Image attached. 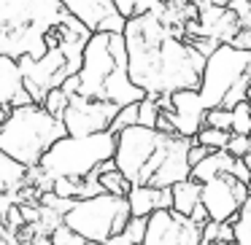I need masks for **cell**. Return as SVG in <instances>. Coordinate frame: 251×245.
I'll return each instance as SVG.
<instances>
[{
    "instance_id": "cell-29",
    "label": "cell",
    "mask_w": 251,
    "mask_h": 245,
    "mask_svg": "<svg viewBox=\"0 0 251 245\" xmlns=\"http://www.w3.org/2000/svg\"><path fill=\"white\" fill-rule=\"evenodd\" d=\"M146 226H149V218H130V223L125 226V234L132 240V243L143 245V237H146Z\"/></svg>"
},
{
    "instance_id": "cell-33",
    "label": "cell",
    "mask_w": 251,
    "mask_h": 245,
    "mask_svg": "<svg viewBox=\"0 0 251 245\" xmlns=\"http://www.w3.org/2000/svg\"><path fill=\"white\" fill-rule=\"evenodd\" d=\"M232 46L235 49H243V51H251V30H240L232 38Z\"/></svg>"
},
{
    "instance_id": "cell-12",
    "label": "cell",
    "mask_w": 251,
    "mask_h": 245,
    "mask_svg": "<svg viewBox=\"0 0 251 245\" xmlns=\"http://www.w3.org/2000/svg\"><path fill=\"white\" fill-rule=\"evenodd\" d=\"M170 116H173L176 135L195 140L200 135V130L205 127L208 108L197 89H181V92L170 94Z\"/></svg>"
},
{
    "instance_id": "cell-8",
    "label": "cell",
    "mask_w": 251,
    "mask_h": 245,
    "mask_svg": "<svg viewBox=\"0 0 251 245\" xmlns=\"http://www.w3.org/2000/svg\"><path fill=\"white\" fill-rule=\"evenodd\" d=\"M251 200V186L235 178L232 173H222L202 183V207L208 218L219 223H232L240 207Z\"/></svg>"
},
{
    "instance_id": "cell-36",
    "label": "cell",
    "mask_w": 251,
    "mask_h": 245,
    "mask_svg": "<svg viewBox=\"0 0 251 245\" xmlns=\"http://www.w3.org/2000/svg\"><path fill=\"white\" fill-rule=\"evenodd\" d=\"M200 245H235V243H200Z\"/></svg>"
},
{
    "instance_id": "cell-6",
    "label": "cell",
    "mask_w": 251,
    "mask_h": 245,
    "mask_svg": "<svg viewBox=\"0 0 251 245\" xmlns=\"http://www.w3.org/2000/svg\"><path fill=\"white\" fill-rule=\"evenodd\" d=\"M251 84V51L235 49L232 44H222L205 60L200 81V97L208 111L213 108H235L246 103Z\"/></svg>"
},
{
    "instance_id": "cell-13",
    "label": "cell",
    "mask_w": 251,
    "mask_h": 245,
    "mask_svg": "<svg viewBox=\"0 0 251 245\" xmlns=\"http://www.w3.org/2000/svg\"><path fill=\"white\" fill-rule=\"evenodd\" d=\"M30 103H35V100L30 97L27 87H25L19 60L0 54V108L11 111V108H22V105H30Z\"/></svg>"
},
{
    "instance_id": "cell-17",
    "label": "cell",
    "mask_w": 251,
    "mask_h": 245,
    "mask_svg": "<svg viewBox=\"0 0 251 245\" xmlns=\"http://www.w3.org/2000/svg\"><path fill=\"white\" fill-rule=\"evenodd\" d=\"M232 167H235V156L229 151H211L200 164L192 167V178L205 183V180L216 178V175H222V173H229Z\"/></svg>"
},
{
    "instance_id": "cell-19",
    "label": "cell",
    "mask_w": 251,
    "mask_h": 245,
    "mask_svg": "<svg viewBox=\"0 0 251 245\" xmlns=\"http://www.w3.org/2000/svg\"><path fill=\"white\" fill-rule=\"evenodd\" d=\"M195 140L200 143V146H205L208 151H227L229 140H232V132L216 130V127H202Z\"/></svg>"
},
{
    "instance_id": "cell-34",
    "label": "cell",
    "mask_w": 251,
    "mask_h": 245,
    "mask_svg": "<svg viewBox=\"0 0 251 245\" xmlns=\"http://www.w3.org/2000/svg\"><path fill=\"white\" fill-rule=\"evenodd\" d=\"M100 245H138V243H132V240L127 237L125 232H119V234H114V237H108L105 243H100Z\"/></svg>"
},
{
    "instance_id": "cell-10",
    "label": "cell",
    "mask_w": 251,
    "mask_h": 245,
    "mask_svg": "<svg viewBox=\"0 0 251 245\" xmlns=\"http://www.w3.org/2000/svg\"><path fill=\"white\" fill-rule=\"evenodd\" d=\"M202 226L173 210H157L149 216L143 245H200Z\"/></svg>"
},
{
    "instance_id": "cell-27",
    "label": "cell",
    "mask_w": 251,
    "mask_h": 245,
    "mask_svg": "<svg viewBox=\"0 0 251 245\" xmlns=\"http://www.w3.org/2000/svg\"><path fill=\"white\" fill-rule=\"evenodd\" d=\"M51 245H92V243L84 240L81 234H76L73 229H68L65 223H62V226H57L54 232H51Z\"/></svg>"
},
{
    "instance_id": "cell-35",
    "label": "cell",
    "mask_w": 251,
    "mask_h": 245,
    "mask_svg": "<svg viewBox=\"0 0 251 245\" xmlns=\"http://www.w3.org/2000/svg\"><path fill=\"white\" fill-rule=\"evenodd\" d=\"M6 119H8V111L0 108V127H3V121H6Z\"/></svg>"
},
{
    "instance_id": "cell-25",
    "label": "cell",
    "mask_w": 251,
    "mask_h": 245,
    "mask_svg": "<svg viewBox=\"0 0 251 245\" xmlns=\"http://www.w3.org/2000/svg\"><path fill=\"white\" fill-rule=\"evenodd\" d=\"M135 124H138V103L135 105H125V108L116 113L114 124H111V132H114V135H119V132L130 130V127H135Z\"/></svg>"
},
{
    "instance_id": "cell-40",
    "label": "cell",
    "mask_w": 251,
    "mask_h": 245,
    "mask_svg": "<svg viewBox=\"0 0 251 245\" xmlns=\"http://www.w3.org/2000/svg\"><path fill=\"white\" fill-rule=\"evenodd\" d=\"M249 186H251V183H249Z\"/></svg>"
},
{
    "instance_id": "cell-2",
    "label": "cell",
    "mask_w": 251,
    "mask_h": 245,
    "mask_svg": "<svg viewBox=\"0 0 251 245\" xmlns=\"http://www.w3.org/2000/svg\"><path fill=\"white\" fill-rule=\"evenodd\" d=\"M78 84H81L78 94L116 103L119 108L135 105L149 97L130 76V57H127V44L122 33H95L87 41Z\"/></svg>"
},
{
    "instance_id": "cell-16",
    "label": "cell",
    "mask_w": 251,
    "mask_h": 245,
    "mask_svg": "<svg viewBox=\"0 0 251 245\" xmlns=\"http://www.w3.org/2000/svg\"><path fill=\"white\" fill-rule=\"evenodd\" d=\"M170 191H173V213H178L184 218H192L195 210L202 205V183L195 178L181 180Z\"/></svg>"
},
{
    "instance_id": "cell-23",
    "label": "cell",
    "mask_w": 251,
    "mask_h": 245,
    "mask_svg": "<svg viewBox=\"0 0 251 245\" xmlns=\"http://www.w3.org/2000/svg\"><path fill=\"white\" fill-rule=\"evenodd\" d=\"M232 135L251 137V103H238L232 108Z\"/></svg>"
},
{
    "instance_id": "cell-4",
    "label": "cell",
    "mask_w": 251,
    "mask_h": 245,
    "mask_svg": "<svg viewBox=\"0 0 251 245\" xmlns=\"http://www.w3.org/2000/svg\"><path fill=\"white\" fill-rule=\"evenodd\" d=\"M116 154V135L114 132H98V135L73 137L65 135L46 151L41 164L30 170V186L41 191H51V183L60 178L84 180L87 175L98 173L105 162Z\"/></svg>"
},
{
    "instance_id": "cell-14",
    "label": "cell",
    "mask_w": 251,
    "mask_h": 245,
    "mask_svg": "<svg viewBox=\"0 0 251 245\" xmlns=\"http://www.w3.org/2000/svg\"><path fill=\"white\" fill-rule=\"evenodd\" d=\"M127 202L135 218H149L157 210H173V191L157 189V186H132Z\"/></svg>"
},
{
    "instance_id": "cell-28",
    "label": "cell",
    "mask_w": 251,
    "mask_h": 245,
    "mask_svg": "<svg viewBox=\"0 0 251 245\" xmlns=\"http://www.w3.org/2000/svg\"><path fill=\"white\" fill-rule=\"evenodd\" d=\"M227 8L235 14L243 30H251V0H229Z\"/></svg>"
},
{
    "instance_id": "cell-22",
    "label": "cell",
    "mask_w": 251,
    "mask_h": 245,
    "mask_svg": "<svg viewBox=\"0 0 251 245\" xmlns=\"http://www.w3.org/2000/svg\"><path fill=\"white\" fill-rule=\"evenodd\" d=\"M202 243H235L232 223H219V221L202 223Z\"/></svg>"
},
{
    "instance_id": "cell-1",
    "label": "cell",
    "mask_w": 251,
    "mask_h": 245,
    "mask_svg": "<svg viewBox=\"0 0 251 245\" xmlns=\"http://www.w3.org/2000/svg\"><path fill=\"white\" fill-rule=\"evenodd\" d=\"M192 137H181L176 132L135 124L116 135L114 162L132 186L173 189L176 183L192 178Z\"/></svg>"
},
{
    "instance_id": "cell-3",
    "label": "cell",
    "mask_w": 251,
    "mask_h": 245,
    "mask_svg": "<svg viewBox=\"0 0 251 245\" xmlns=\"http://www.w3.org/2000/svg\"><path fill=\"white\" fill-rule=\"evenodd\" d=\"M68 17L60 0H0V54L41 60L49 51V35Z\"/></svg>"
},
{
    "instance_id": "cell-37",
    "label": "cell",
    "mask_w": 251,
    "mask_h": 245,
    "mask_svg": "<svg viewBox=\"0 0 251 245\" xmlns=\"http://www.w3.org/2000/svg\"><path fill=\"white\" fill-rule=\"evenodd\" d=\"M246 103H251V84H249V94H246Z\"/></svg>"
},
{
    "instance_id": "cell-32",
    "label": "cell",
    "mask_w": 251,
    "mask_h": 245,
    "mask_svg": "<svg viewBox=\"0 0 251 245\" xmlns=\"http://www.w3.org/2000/svg\"><path fill=\"white\" fill-rule=\"evenodd\" d=\"M208 154H211V151H208L205 146H200V143H197V140L192 143V148H189V162H192V167H195V164H200L202 159L208 156Z\"/></svg>"
},
{
    "instance_id": "cell-30",
    "label": "cell",
    "mask_w": 251,
    "mask_h": 245,
    "mask_svg": "<svg viewBox=\"0 0 251 245\" xmlns=\"http://www.w3.org/2000/svg\"><path fill=\"white\" fill-rule=\"evenodd\" d=\"M227 151L232 154L235 159H246V156H249V151H251V137L249 135H232Z\"/></svg>"
},
{
    "instance_id": "cell-38",
    "label": "cell",
    "mask_w": 251,
    "mask_h": 245,
    "mask_svg": "<svg viewBox=\"0 0 251 245\" xmlns=\"http://www.w3.org/2000/svg\"><path fill=\"white\" fill-rule=\"evenodd\" d=\"M246 162H249V167H251V151H249V156H246Z\"/></svg>"
},
{
    "instance_id": "cell-11",
    "label": "cell",
    "mask_w": 251,
    "mask_h": 245,
    "mask_svg": "<svg viewBox=\"0 0 251 245\" xmlns=\"http://www.w3.org/2000/svg\"><path fill=\"white\" fill-rule=\"evenodd\" d=\"M89 33H125L127 19L116 11L114 0H60Z\"/></svg>"
},
{
    "instance_id": "cell-18",
    "label": "cell",
    "mask_w": 251,
    "mask_h": 245,
    "mask_svg": "<svg viewBox=\"0 0 251 245\" xmlns=\"http://www.w3.org/2000/svg\"><path fill=\"white\" fill-rule=\"evenodd\" d=\"M100 183H103V189L108 191V194H116V197H127L132 189V183L125 178V175L116 170V162L111 159V162H105L103 167H100Z\"/></svg>"
},
{
    "instance_id": "cell-31",
    "label": "cell",
    "mask_w": 251,
    "mask_h": 245,
    "mask_svg": "<svg viewBox=\"0 0 251 245\" xmlns=\"http://www.w3.org/2000/svg\"><path fill=\"white\" fill-rule=\"evenodd\" d=\"M114 6H116V11H119L125 19L138 17V0H114Z\"/></svg>"
},
{
    "instance_id": "cell-21",
    "label": "cell",
    "mask_w": 251,
    "mask_h": 245,
    "mask_svg": "<svg viewBox=\"0 0 251 245\" xmlns=\"http://www.w3.org/2000/svg\"><path fill=\"white\" fill-rule=\"evenodd\" d=\"M232 232H235V245H251V200L235 216Z\"/></svg>"
},
{
    "instance_id": "cell-20",
    "label": "cell",
    "mask_w": 251,
    "mask_h": 245,
    "mask_svg": "<svg viewBox=\"0 0 251 245\" xmlns=\"http://www.w3.org/2000/svg\"><path fill=\"white\" fill-rule=\"evenodd\" d=\"M159 116H162V105H159V97H151L149 94L146 100L138 103V124L141 127H159Z\"/></svg>"
},
{
    "instance_id": "cell-39",
    "label": "cell",
    "mask_w": 251,
    "mask_h": 245,
    "mask_svg": "<svg viewBox=\"0 0 251 245\" xmlns=\"http://www.w3.org/2000/svg\"><path fill=\"white\" fill-rule=\"evenodd\" d=\"M3 229H6V226H3V216H0V232H3Z\"/></svg>"
},
{
    "instance_id": "cell-5",
    "label": "cell",
    "mask_w": 251,
    "mask_h": 245,
    "mask_svg": "<svg viewBox=\"0 0 251 245\" xmlns=\"http://www.w3.org/2000/svg\"><path fill=\"white\" fill-rule=\"evenodd\" d=\"M65 135L62 119L51 116L41 103H30L8 111V119L0 127V148L27 170H35L46 151Z\"/></svg>"
},
{
    "instance_id": "cell-24",
    "label": "cell",
    "mask_w": 251,
    "mask_h": 245,
    "mask_svg": "<svg viewBox=\"0 0 251 245\" xmlns=\"http://www.w3.org/2000/svg\"><path fill=\"white\" fill-rule=\"evenodd\" d=\"M68 103H71V97H68V94L62 92V87H60V89H51V92L46 94V100H44L41 105H44V108L49 111L51 116H57V119H62V113H65Z\"/></svg>"
},
{
    "instance_id": "cell-26",
    "label": "cell",
    "mask_w": 251,
    "mask_h": 245,
    "mask_svg": "<svg viewBox=\"0 0 251 245\" xmlns=\"http://www.w3.org/2000/svg\"><path fill=\"white\" fill-rule=\"evenodd\" d=\"M205 127H216V130L232 132V108H213V111H208Z\"/></svg>"
},
{
    "instance_id": "cell-7",
    "label": "cell",
    "mask_w": 251,
    "mask_h": 245,
    "mask_svg": "<svg viewBox=\"0 0 251 245\" xmlns=\"http://www.w3.org/2000/svg\"><path fill=\"white\" fill-rule=\"evenodd\" d=\"M130 218L132 213L127 197L98 194L89 200H76L71 210L62 216V223L76 234H81L84 240H89L92 245H100L114 234L125 232Z\"/></svg>"
},
{
    "instance_id": "cell-15",
    "label": "cell",
    "mask_w": 251,
    "mask_h": 245,
    "mask_svg": "<svg viewBox=\"0 0 251 245\" xmlns=\"http://www.w3.org/2000/svg\"><path fill=\"white\" fill-rule=\"evenodd\" d=\"M27 183H30V170L25 164H19L17 159H11L0 148V197L17 194Z\"/></svg>"
},
{
    "instance_id": "cell-9",
    "label": "cell",
    "mask_w": 251,
    "mask_h": 245,
    "mask_svg": "<svg viewBox=\"0 0 251 245\" xmlns=\"http://www.w3.org/2000/svg\"><path fill=\"white\" fill-rule=\"evenodd\" d=\"M116 103H105V100H92L84 94H73L68 103L65 113H62V124L65 132L73 137L84 135H98V132H111L116 113H119Z\"/></svg>"
}]
</instances>
